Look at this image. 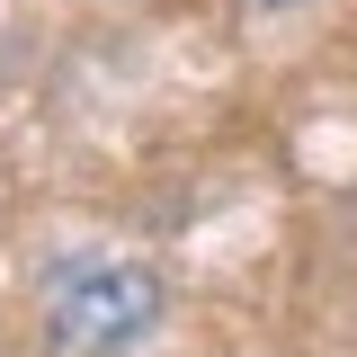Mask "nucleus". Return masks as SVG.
<instances>
[{"mask_svg":"<svg viewBox=\"0 0 357 357\" xmlns=\"http://www.w3.org/2000/svg\"><path fill=\"white\" fill-rule=\"evenodd\" d=\"M161 321V277L143 259H63L45 286L54 357H116Z\"/></svg>","mask_w":357,"mask_h":357,"instance_id":"nucleus-1","label":"nucleus"}]
</instances>
